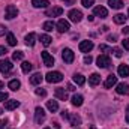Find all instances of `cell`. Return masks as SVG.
Wrapping results in <instances>:
<instances>
[{
  "instance_id": "22",
  "label": "cell",
  "mask_w": 129,
  "mask_h": 129,
  "mask_svg": "<svg viewBox=\"0 0 129 129\" xmlns=\"http://www.w3.org/2000/svg\"><path fill=\"white\" fill-rule=\"evenodd\" d=\"M117 72H119L120 77H129V66L128 64H120Z\"/></svg>"
},
{
  "instance_id": "3",
  "label": "cell",
  "mask_w": 129,
  "mask_h": 129,
  "mask_svg": "<svg viewBox=\"0 0 129 129\" xmlns=\"http://www.w3.org/2000/svg\"><path fill=\"white\" fill-rule=\"evenodd\" d=\"M96 63H98L99 68H104V69H105V68H108V66L111 64V59H110L108 54H101L96 59Z\"/></svg>"
},
{
  "instance_id": "42",
  "label": "cell",
  "mask_w": 129,
  "mask_h": 129,
  "mask_svg": "<svg viewBox=\"0 0 129 129\" xmlns=\"http://www.w3.org/2000/svg\"><path fill=\"white\" fill-rule=\"evenodd\" d=\"M99 51H105L107 53V51H110V48L107 45H99Z\"/></svg>"
},
{
  "instance_id": "9",
  "label": "cell",
  "mask_w": 129,
  "mask_h": 129,
  "mask_svg": "<svg viewBox=\"0 0 129 129\" xmlns=\"http://www.w3.org/2000/svg\"><path fill=\"white\" fill-rule=\"evenodd\" d=\"M42 60H44V64L45 66H48V68H51L53 64H54V57L48 53V51H42Z\"/></svg>"
},
{
  "instance_id": "11",
  "label": "cell",
  "mask_w": 129,
  "mask_h": 129,
  "mask_svg": "<svg viewBox=\"0 0 129 129\" xmlns=\"http://www.w3.org/2000/svg\"><path fill=\"white\" fill-rule=\"evenodd\" d=\"M116 92L119 95H129V84H126V83L116 84Z\"/></svg>"
},
{
  "instance_id": "40",
  "label": "cell",
  "mask_w": 129,
  "mask_h": 129,
  "mask_svg": "<svg viewBox=\"0 0 129 129\" xmlns=\"http://www.w3.org/2000/svg\"><path fill=\"white\" fill-rule=\"evenodd\" d=\"M107 39H108L110 42H116V41H117V36H116V35H108Z\"/></svg>"
},
{
  "instance_id": "33",
  "label": "cell",
  "mask_w": 129,
  "mask_h": 129,
  "mask_svg": "<svg viewBox=\"0 0 129 129\" xmlns=\"http://www.w3.org/2000/svg\"><path fill=\"white\" fill-rule=\"evenodd\" d=\"M24 57V53L23 51H14V54H12V59L14 60H21Z\"/></svg>"
},
{
  "instance_id": "29",
  "label": "cell",
  "mask_w": 129,
  "mask_h": 129,
  "mask_svg": "<svg viewBox=\"0 0 129 129\" xmlns=\"http://www.w3.org/2000/svg\"><path fill=\"white\" fill-rule=\"evenodd\" d=\"M126 21V17L123 15V14H117V15H114V23L116 24H123Z\"/></svg>"
},
{
  "instance_id": "25",
  "label": "cell",
  "mask_w": 129,
  "mask_h": 129,
  "mask_svg": "<svg viewBox=\"0 0 129 129\" xmlns=\"http://www.w3.org/2000/svg\"><path fill=\"white\" fill-rule=\"evenodd\" d=\"M32 5L35 8H47L50 5L48 0H32Z\"/></svg>"
},
{
  "instance_id": "32",
  "label": "cell",
  "mask_w": 129,
  "mask_h": 129,
  "mask_svg": "<svg viewBox=\"0 0 129 129\" xmlns=\"http://www.w3.org/2000/svg\"><path fill=\"white\" fill-rule=\"evenodd\" d=\"M8 44H9L11 47L17 45V39H15V36H14L12 33H8Z\"/></svg>"
},
{
  "instance_id": "44",
  "label": "cell",
  "mask_w": 129,
  "mask_h": 129,
  "mask_svg": "<svg viewBox=\"0 0 129 129\" xmlns=\"http://www.w3.org/2000/svg\"><path fill=\"white\" fill-rule=\"evenodd\" d=\"M8 53V50L5 48V47H0V56H3V54H6Z\"/></svg>"
},
{
  "instance_id": "35",
  "label": "cell",
  "mask_w": 129,
  "mask_h": 129,
  "mask_svg": "<svg viewBox=\"0 0 129 129\" xmlns=\"http://www.w3.org/2000/svg\"><path fill=\"white\" fill-rule=\"evenodd\" d=\"M35 92H36L38 96H45V95H47V90H45V89H36Z\"/></svg>"
},
{
  "instance_id": "36",
  "label": "cell",
  "mask_w": 129,
  "mask_h": 129,
  "mask_svg": "<svg viewBox=\"0 0 129 129\" xmlns=\"http://www.w3.org/2000/svg\"><path fill=\"white\" fill-rule=\"evenodd\" d=\"M113 53H114V56H116V57H122V56H123V53H122V50H120V48H114V50H113Z\"/></svg>"
},
{
  "instance_id": "23",
  "label": "cell",
  "mask_w": 129,
  "mask_h": 129,
  "mask_svg": "<svg viewBox=\"0 0 129 129\" xmlns=\"http://www.w3.org/2000/svg\"><path fill=\"white\" fill-rule=\"evenodd\" d=\"M8 87H9L12 92H17V90L21 87V83H20L18 80H11V81H9V84H8Z\"/></svg>"
},
{
  "instance_id": "10",
  "label": "cell",
  "mask_w": 129,
  "mask_h": 129,
  "mask_svg": "<svg viewBox=\"0 0 129 129\" xmlns=\"http://www.w3.org/2000/svg\"><path fill=\"white\" fill-rule=\"evenodd\" d=\"M93 15H95V17H101V18H107V17H108V11H107V8H104V6H96V8L93 9Z\"/></svg>"
},
{
  "instance_id": "30",
  "label": "cell",
  "mask_w": 129,
  "mask_h": 129,
  "mask_svg": "<svg viewBox=\"0 0 129 129\" xmlns=\"http://www.w3.org/2000/svg\"><path fill=\"white\" fill-rule=\"evenodd\" d=\"M54 27H56V24H54L53 21H45V23H44V26H42V29H44V30H47V32H51Z\"/></svg>"
},
{
  "instance_id": "5",
  "label": "cell",
  "mask_w": 129,
  "mask_h": 129,
  "mask_svg": "<svg viewBox=\"0 0 129 129\" xmlns=\"http://www.w3.org/2000/svg\"><path fill=\"white\" fill-rule=\"evenodd\" d=\"M68 17H69V20H71L72 23H80V21L83 20V14H81V11H78V9H72V11H69Z\"/></svg>"
},
{
  "instance_id": "27",
  "label": "cell",
  "mask_w": 129,
  "mask_h": 129,
  "mask_svg": "<svg viewBox=\"0 0 129 129\" xmlns=\"http://www.w3.org/2000/svg\"><path fill=\"white\" fill-rule=\"evenodd\" d=\"M74 81H75L78 86H83V84L86 83V78H84V75H81V74H75V75H74Z\"/></svg>"
},
{
  "instance_id": "31",
  "label": "cell",
  "mask_w": 129,
  "mask_h": 129,
  "mask_svg": "<svg viewBox=\"0 0 129 129\" xmlns=\"http://www.w3.org/2000/svg\"><path fill=\"white\" fill-rule=\"evenodd\" d=\"M32 63L30 62H23V64H21V69H23V72L24 74H29L30 71H32Z\"/></svg>"
},
{
  "instance_id": "43",
  "label": "cell",
  "mask_w": 129,
  "mask_h": 129,
  "mask_svg": "<svg viewBox=\"0 0 129 129\" xmlns=\"http://www.w3.org/2000/svg\"><path fill=\"white\" fill-rule=\"evenodd\" d=\"M5 33H6V27H5V26H2V24H0V36H3V35H5Z\"/></svg>"
},
{
  "instance_id": "6",
  "label": "cell",
  "mask_w": 129,
  "mask_h": 129,
  "mask_svg": "<svg viewBox=\"0 0 129 129\" xmlns=\"http://www.w3.org/2000/svg\"><path fill=\"white\" fill-rule=\"evenodd\" d=\"M93 47H95V45H93L92 41H81L78 48H80L81 53H90V51L93 50Z\"/></svg>"
},
{
  "instance_id": "1",
  "label": "cell",
  "mask_w": 129,
  "mask_h": 129,
  "mask_svg": "<svg viewBox=\"0 0 129 129\" xmlns=\"http://www.w3.org/2000/svg\"><path fill=\"white\" fill-rule=\"evenodd\" d=\"M45 80H47L48 83H60V81L63 80V75H62V72H59V71H53V72H48V74L45 75Z\"/></svg>"
},
{
  "instance_id": "48",
  "label": "cell",
  "mask_w": 129,
  "mask_h": 129,
  "mask_svg": "<svg viewBox=\"0 0 129 129\" xmlns=\"http://www.w3.org/2000/svg\"><path fill=\"white\" fill-rule=\"evenodd\" d=\"M68 90H75V89H74V86H72V84H69V86H68Z\"/></svg>"
},
{
  "instance_id": "17",
  "label": "cell",
  "mask_w": 129,
  "mask_h": 129,
  "mask_svg": "<svg viewBox=\"0 0 129 129\" xmlns=\"http://www.w3.org/2000/svg\"><path fill=\"white\" fill-rule=\"evenodd\" d=\"M42 80H44V77H42V74H33L32 77H30V83H32L33 86H38V84H41L42 83Z\"/></svg>"
},
{
  "instance_id": "47",
  "label": "cell",
  "mask_w": 129,
  "mask_h": 129,
  "mask_svg": "<svg viewBox=\"0 0 129 129\" xmlns=\"http://www.w3.org/2000/svg\"><path fill=\"white\" fill-rule=\"evenodd\" d=\"M126 122L129 123V107H128V113H126Z\"/></svg>"
},
{
  "instance_id": "45",
  "label": "cell",
  "mask_w": 129,
  "mask_h": 129,
  "mask_svg": "<svg viewBox=\"0 0 129 129\" xmlns=\"http://www.w3.org/2000/svg\"><path fill=\"white\" fill-rule=\"evenodd\" d=\"M122 32H123V35H129V26H126V27H125Z\"/></svg>"
},
{
  "instance_id": "13",
  "label": "cell",
  "mask_w": 129,
  "mask_h": 129,
  "mask_svg": "<svg viewBox=\"0 0 129 129\" xmlns=\"http://www.w3.org/2000/svg\"><path fill=\"white\" fill-rule=\"evenodd\" d=\"M117 84V77H114V75H110L107 80H105V83H104V87L105 89H111L113 86H116Z\"/></svg>"
},
{
  "instance_id": "38",
  "label": "cell",
  "mask_w": 129,
  "mask_h": 129,
  "mask_svg": "<svg viewBox=\"0 0 129 129\" xmlns=\"http://www.w3.org/2000/svg\"><path fill=\"white\" fill-rule=\"evenodd\" d=\"M122 45H123L125 50H128L129 51V39H123V41H122Z\"/></svg>"
},
{
  "instance_id": "21",
  "label": "cell",
  "mask_w": 129,
  "mask_h": 129,
  "mask_svg": "<svg viewBox=\"0 0 129 129\" xmlns=\"http://www.w3.org/2000/svg\"><path fill=\"white\" fill-rule=\"evenodd\" d=\"M83 102H84V98L81 96V95H74L72 96V105L74 107H81Z\"/></svg>"
},
{
  "instance_id": "4",
  "label": "cell",
  "mask_w": 129,
  "mask_h": 129,
  "mask_svg": "<svg viewBox=\"0 0 129 129\" xmlns=\"http://www.w3.org/2000/svg\"><path fill=\"white\" fill-rule=\"evenodd\" d=\"M62 59H63L64 63H72L75 60V54H74V51L71 48H64L62 51Z\"/></svg>"
},
{
  "instance_id": "16",
  "label": "cell",
  "mask_w": 129,
  "mask_h": 129,
  "mask_svg": "<svg viewBox=\"0 0 129 129\" xmlns=\"http://www.w3.org/2000/svg\"><path fill=\"white\" fill-rule=\"evenodd\" d=\"M63 14V8L57 6V8H53L51 11H47V15L48 17H60Z\"/></svg>"
},
{
  "instance_id": "53",
  "label": "cell",
  "mask_w": 129,
  "mask_h": 129,
  "mask_svg": "<svg viewBox=\"0 0 129 129\" xmlns=\"http://www.w3.org/2000/svg\"><path fill=\"white\" fill-rule=\"evenodd\" d=\"M45 129H50V128H45Z\"/></svg>"
},
{
  "instance_id": "39",
  "label": "cell",
  "mask_w": 129,
  "mask_h": 129,
  "mask_svg": "<svg viewBox=\"0 0 129 129\" xmlns=\"http://www.w3.org/2000/svg\"><path fill=\"white\" fill-rule=\"evenodd\" d=\"M92 62H93L92 56H86V57H84V63H86V64H90Z\"/></svg>"
},
{
  "instance_id": "14",
  "label": "cell",
  "mask_w": 129,
  "mask_h": 129,
  "mask_svg": "<svg viewBox=\"0 0 129 129\" xmlns=\"http://www.w3.org/2000/svg\"><path fill=\"white\" fill-rule=\"evenodd\" d=\"M20 107V102L18 101H15V99H11V101H6L5 102V110H15V108H18Z\"/></svg>"
},
{
  "instance_id": "51",
  "label": "cell",
  "mask_w": 129,
  "mask_h": 129,
  "mask_svg": "<svg viewBox=\"0 0 129 129\" xmlns=\"http://www.w3.org/2000/svg\"><path fill=\"white\" fill-rule=\"evenodd\" d=\"M2 113H3V111H2V108H0V114H2Z\"/></svg>"
},
{
  "instance_id": "18",
  "label": "cell",
  "mask_w": 129,
  "mask_h": 129,
  "mask_svg": "<svg viewBox=\"0 0 129 129\" xmlns=\"http://www.w3.org/2000/svg\"><path fill=\"white\" fill-rule=\"evenodd\" d=\"M99 83H101V75H99V74H92V75L89 77V84H90V86L95 87Z\"/></svg>"
},
{
  "instance_id": "50",
  "label": "cell",
  "mask_w": 129,
  "mask_h": 129,
  "mask_svg": "<svg viewBox=\"0 0 129 129\" xmlns=\"http://www.w3.org/2000/svg\"><path fill=\"white\" fill-rule=\"evenodd\" d=\"M3 87H5V84H3V83L0 81V89H3Z\"/></svg>"
},
{
  "instance_id": "34",
  "label": "cell",
  "mask_w": 129,
  "mask_h": 129,
  "mask_svg": "<svg viewBox=\"0 0 129 129\" xmlns=\"http://www.w3.org/2000/svg\"><path fill=\"white\" fill-rule=\"evenodd\" d=\"M93 3H95V0H81V5L84 8H90V6H93Z\"/></svg>"
},
{
  "instance_id": "15",
  "label": "cell",
  "mask_w": 129,
  "mask_h": 129,
  "mask_svg": "<svg viewBox=\"0 0 129 129\" xmlns=\"http://www.w3.org/2000/svg\"><path fill=\"white\" fill-rule=\"evenodd\" d=\"M54 95L57 99H60V101H66L68 99V92L62 89V87H59V89H56V92H54Z\"/></svg>"
},
{
  "instance_id": "37",
  "label": "cell",
  "mask_w": 129,
  "mask_h": 129,
  "mask_svg": "<svg viewBox=\"0 0 129 129\" xmlns=\"http://www.w3.org/2000/svg\"><path fill=\"white\" fill-rule=\"evenodd\" d=\"M8 93H6V92H0V101H3V102H6V101H8Z\"/></svg>"
},
{
  "instance_id": "2",
  "label": "cell",
  "mask_w": 129,
  "mask_h": 129,
  "mask_svg": "<svg viewBox=\"0 0 129 129\" xmlns=\"http://www.w3.org/2000/svg\"><path fill=\"white\" fill-rule=\"evenodd\" d=\"M18 15V9H17V6H14V5H8L6 6V11H5V18L6 20H12V18H15Z\"/></svg>"
},
{
  "instance_id": "19",
  "label": "cell",
  "mask_w": 129,
  "mask_h": 129,
  "mask_svg": "<svg viewBox=\"0 0 129 129\" xmlns=\"http://www.w3.org/2000/svg\"><path fill=\"white\" fill-rule=\"evenodd\" d=\"M24 41H26V45H27V47H33L35 42H36V35H35V33H29V35L24 38Z\"/></svg>"
},
{
  "instance_id": "49",
  "label": "cell",
  "mask_w": 129,
  "mask_h": 129,
  "mask_svg": "<svg viewBox=\"0 0 129 129\" xmlns=\"http://www.w3.org/2000/svg\"><path fill=\"white\" fill-rule=\"evenodd\" d=\"M64 3H69V5H72V0H63Z\"/></svg>"
},
{
  "instance_id": "20",
  "label": "cell",
  "mask_w": 129,
  "mask_h": 129,
  "mask_svg": "<svg viewBox=\"0 0 129 129\" xmlns=\"http://www.w3.org/2000/svg\"><path fill=\"white\" fill-rule=\"evenodd\" d=\"M69 122H71V125H74V126H78V125H81V117L80 116H77V114H69V119H68Z\"/></svg>"
},
{
  "instance_id": "24",
  "label": "cell",
  "mask_w": 129,
  "mask_h": 129,
  "mask_svg": "<svg viewBox=\"0 0 129 129\" xmlns=\"http://www.w3.org/2000/svg\"><path fill=\"white\" fill-rule=\"evenodd\" d=\"M108 5L113 9H122L123 8V2L122 0H108Z\"/></svg>"
},
{
  "instance_id": "28",
  "label": "cell",
  "mask_w": 129,
  "mask_h": 129,
  "mask_svg": "<svg viewBox=\"0 0 129 129\" xmlns=\"http://www.w3.org/2000/svg\"><path fill=\"white\" fill-rule=\"evenodd\" d=\"M51 41H53V39H51L48 35H41V44H42L44 47H48V45L51 44Z\"/></svg>"
},
{
  "instance_id": "8",
  "label": "cell",
  "mask_w": 129,
  "mask_h": 129,
  "mask_svg": "<svg viewBox=\"0 0 129 129\" xmlns=\"http://www.w3.org/2000/svg\"><path fill=\"white\" fill-rule=\"evenodd\" d=\"M56 27H57V30L60 33H66V32H69V29H71L69 21H66V20H59L57 24H56Z\"/></svg>"
},
{
  "instance_id": "7",
  "label": "cell",
  "mask_w": 129,
  "mask_h": 129,
  "mask_svg": "<svg viewBox=\"0 0 129 129\" xmlns=\"http://www.w3.org/2000/svg\"><path fill=\"white\" fill-rule=\"evenodd\" d=\"M44 120H45V111H44V108L36 107V110H35V122L39 125V123H42Z\"/></svg>"
},
{
  "instance_id": "12",
  "label": "cell",
  "mask_w": 129,
  "mask_h": 129,
  "mask_svg": "<svg viewBox=\"0 0 129 129\" xmlns=\"http://www.w3.org/2000/svg\"><path fill=\"white\" fill-rule=\"evenodd\" d=\"M12 66H14V64H12L11 60H6V59H5V60H0V71H2L3 74H8L9 71H12Z\"/></svg>"
},
{
  "instance_id": "41",
  "label": "cell",
  "mask_w": 129,
  "mask_h": 129,
  "mask_svg": "<svg viewBox=\"0 0 129 129\" xmlns=\"http://www.w3.org/2000/svg\"><path fill=\"white\" fill-rule=\"evenodd\" d=\"M62 117H63L64 120H68V119H69V111L63 110V111H62Z\"/></svg>"
},
{
  "instance_id": "46",
  "label": "cell",
  "mask_w": 129,
  "mask_h": 129,
  "mask_svg": "<svg viewBox=\"0 0 129 129\" xmlns=\"http://www.w3.org/2000/svg\"><path fill=\"white\" fill-rule=\"evenodd\" d=\"M5 125H6V120H0V129L5 128Z\"/></svg>"
},
{
  "instance_id": "26",
  "label": "cell",
  "mask_w": 129,
  "mask_h": 129,
  "mask_svg": "<svg viewBox=\"0 0 129 129\" xmlns=\"http://www.w3.org/2000/svg\"><path fill=\"white\" fill-rule=\"evenodd\" d=\"M47 108H48L51 113L57 111V110H59V104H57V101H48V102H47Z\"/></svg>"
},
{
  "instance_id": "52",
  "label": "cell",
  "mask_w": 129,
  "mask_h": 129,
  "mask_svg": "<svg viewBox=\"0 0 129 129\" xmlns=\"http://www.w3.org/2000/svg\"><path fill=\"white\" fill-rule=\"evenodd\" d=\"M128 15H129V11H128Z\"/></svg>"
}]
</instances>
